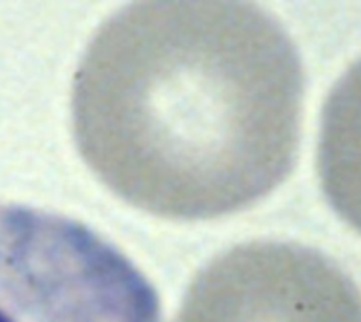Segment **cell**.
Segmentation results:
<instances>
[{"label":"cell","instance_id":"cell-1","mask_svg":"<svg viewBox=\"0 0 361 322\" xmlns=\"http://www.w3.org/2000/svg\"><path fill=\"white\" fill-rule=\"evenodd\" d=\"M303 71L285 28L248 1H137L109 18L75 78L79 150L158 216L244 209L289 174Z\"/></svg>","mask_w":361,"mask_h":322},{"label":"cell","instance_id":"cell-2","mask_svg":"<svg viewBox=\"0 0 361 322\" xmlns=\"http://www.w3.org/2000/svg\"><path fill=\"white\" fill-rule=\"evenodd\" d=\"M176 322H361V292L316 250L254 242L202 270Z\"/></svg>","mask_w":361,"mask_h":322},{"label":"cell","instance_id":"cell-3","mask_svg":"<svg viewBox=\"0 0 361 322\" xmlns=\"http://www.w3.org/2000/svg\"><path fill=\"white\" fill-rule=\"evenodd\" d=\"M317 169L334 210L361 233V58L337 80L324 103Z\"/></svg>","mask_w":361,"mask_h":322}]
</instances>
